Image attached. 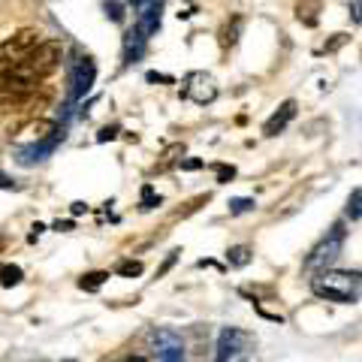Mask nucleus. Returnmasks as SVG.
Segmentation results:
<instances>
[{"label":"nucleus","instance_id":"obj_1","mask_svg":"<svg viewBox=\"0 0 362 362\" xmlns=\"http://www.w3.org/2000/svg\"><path fill=\"white\" fill-rule=\"evenodd\" d=\"M61 58H64L61 42H54V40L42 42L40 40L37 49H33L25 61L16 64L13 70H6L4 76H0V82H4L6 90H16V94H30V90H37L45 78L58 70Z\"/></svg>","mask_w":362,"mask_h":362},{"label":"nucleus","instance_id":"obj_2","mask_svg":"<svg viewBox=\"0 0 362 362\" xmlns=\"http://www.w3.org/2000/svg\"><path fill=\"white\" fill-rule=\"evenodd\" d=\"M311 290L314 296H320L326 302H338V305H354L359 302V290L362 281L356 272H332V269H320L311 278Z\"/></svg>","mask_w":362,"mask_h":362},{"label":"nucleus","instance_id":"obj_3","mask_svg":"<svg viewBox=\"0 0 362 362\" xmlns=\"http://www.w3.org/2000/svg\"><path fill=\"white\" fill-rule=\"evenodd\" d=\"M42 33L37 28H25V30H16L13 37H6L4 42H0V76H4L6 70H13L16 64H21L28 58V54L37 49Z\"/></svg>","mask_w":362,"mask_h":362},{"label":"nucleus","instance_id":"obj_4","mask_svg":"<svg viewBox=\"0 0 362 362\" xmlns=\"http://www.w3.org/2000/svg\"><path fill=\"white\" fill-rule=\"evenodd\" d=\"M344 239H347V233H344V226L341 223H335L332 226V233L326 235V239L314 247V251L305 257V272H320V269H329L338 254L344 251Z\"/></svg>","mask_w":362,"mask_h":362},{"label":"nucleus","instance_id":"obj_5","mask_svg":"<svg viewBox=\"0 0 362 362\" xmlns=\"http://www.w3.org/2000/svg\"><path fill=\"white\" fill-rule=\"evenodd\" d=\"M254 344V335L245 332V329H235V326H230V329H223L218 335V354H214V362H230L235 356H242L247 347Z\"/></svg>","mask_w":362,"mask_h":362},{"label":"nucleus","instance_id":"obj_6","mask_svg":"<svg viewBox=\"0 0 362 362\" xmlns=\"http://www.w3.org/2000/svg\"><path fill=\"white\" fill-rule=\"evenodd\" d=\"M151 356L157 362H185V341H181L173 329H157Z\"/></svg>","mask_w":362,"mask_h":362},{"label":"nucleus","instance_id":"obj_7","mask_svg":"<svg viewBox=\"0 0 362 362\" xmlns=\"http://www.w3.org/2000/svg\"><path fill=\"white\" fill-rule=\"evenodd\" d=\"M181 94H185L187 100H194V103H199V106H206V103H211V100L218 97V85H214L211 76L194 73V76H187V85H185Z\"/></svg>","mask_w":362,"mask_h":362},{"label":"nucleus","instance_id":"obj_8","mask_svg":"<svg viewBox=\"0 0 362 362\" xmlns=\"http://www.w3.org/2000/svg\"><path fill=\"white\" fill-rule=\"evenodd\" d=\"M136 9H139V16H136V30L148 40L151 33L160 28V0H145V4H139Z\"/></svg>","mask_w":362,"mask_h":362},{"label":"nucleus","instance_id":"obj_9","mask_svg":"<svg viewBox=\"0 0 362 362\" xmlns=\"http://www.w3.org/2000/svg\"><path fill=\"white\" fill-rule=\"evenodd\" d=\"M94 76H97V66H94V61L90 58H78V64H76V70H73V97H85L88 90H90V85H94Z\"/></svg>","mask_w":362,"mask_h":362},{"label":"nucleus","instance_id":"obj_10","mask_svg":"<svg viewBox=\"0 0 362 362\" xmlns=\"http://www.w3.org/2000/svg\"><path fill=\"white\" fill-rule=\"evenodd\" d=\"M296 118V100H284V103L278 106V112L272 115L266 124H263V133L266 136H278V133H284L287 124Z\"/></svg>","mask_w":362,"mask_h":362},{"label":"nucleus","instance_id":"obj_11","mask_svg":"<svg viewBox=\"0 0 362 362\" xmlns=\"http://www.w3.org/2000/svg\"><path fill=\"white\" fill-rule=\"evenodd\" d=\"M21 103H25V94H16V90L0 88V124H4L6 118H13L16 112L21 109Z\"/></svg>","mask_w":362,"mask_h":362},{"label":"nucleus","instance_id":"obj_12","mask_svg":"<svg viewBox=\"0 0 362 362\" xmlns=\"http://www.w3.org/2000/svg\"><path fill=\"white\" fill-rule=\"evenodd\" d=\"M320 9H323L320 0H299L296 4V18L302 21V25L314 28L317 21H320Z\"/></svg>","mask_w":362,"mask_h":362},{"label":"nucleus","instance_id":"obj_13","mask_svg":"<svg viewBox=\"0 0 362 362\" xmlns=\"http://www.w3.org/2000/svg\"><path fill=\"white\" fill-rule=\"evenodd\" d=\"M103 362H154V356H151V350H142V347H124L118 354L106 356Z\"/></svg>","mask_w":362,"mask_h":362},{"label":"nucleus","instance_id":"obj_14","mask_svg":"<svg viewBox=\"0 0 362 362\" xmlns=\"http://www.w3.org/2000/svg\"><path fill=\"white\" fill-rule=\"evenodd\" d=\"M239 30H242V16H233L221 28V49H233L235 40H239Z\"/></svg>","mask_w":362,"mask_h":362},{"label":"nucleus","instance_id":"obj_15","mask_svg":"<svg viewBox=\"0 0 362 362\" xmlns=\"http://www.w3.org/2000/svg\"><path fill=\"white\" fill-rule=\"evenodd\" d=\"M142 49H145V37H142V33L139 30L127 33V40H124V58H127V64L139 58Z\"/></svg>","mask_w":362,"mask_h":362},{"label":"nucleus","instance_id":"obj_16","mask_svg":"<svg viewBox=\"0 0 362 362\" xmlns=\"http://www.w3.org/2000/svg\"><path fill=\"white\" fill-rule=\"evenodd\" d=\"M109 281V272H90V275H85L82 281H78V287H82L85 293H94V290H100Z\"/></svg>","mask_w":362,"mask_h":362},{"label":"nucleus","instance_id":"obj_17","mask_svg":"<svg viewBox=\"0 0 362 362\" xmlns=\"http://www.w3.org/2000/svg\"><path fill=\"white\" fill-rule=\"evenodd\" d=\"M18 281H21V269H18V266L0 269V284H4V287H16Z\"/></svg>","mask_w":362,"mask_h":362},{"label":"nucleus","instance_id":"obj_18","mask_svg":"<svg viewBox=\"0 0 362 362\" xmlns=\"http://www.w3.org/2000/svg\"><path fill=\"white\" fill-rule=\"evenodd\" d=\"M118 275H124V278H136V275H142V263L139 259H124V263H118Z\"/></svg>","mask_w":362,"mask_h":362},{"label":"nucleus","instance_id":"obj_19","mask_svg":"<svg viewBox=\"0 0 362 362\" xmlns=\"http://www.w3.org/2000/svg\"><path fill=\"white\" fill-rule=\"evenodd\" d=\"M230 263L233 266H247V263H251V247H245V245L233 247V251H230Z\"/></svg>","mask_w":362,"mask_h":362},{"label":"nucleus","instance_id":"obj_20","mask_svg":"<svg viewBox=\"0 0 362 362\" xmlns=\"http://www.w3.org/2000/svg\"><path fill=\"white\" fill-rule=\"evenodd\" d=\"M359 187L350 194V202H347V214H350V221H359Z\"/></svg>","mask_w":362,"mask_h":362},{"label":"nucleus","instance_id":"obj_21","mask_svg":"<svg viewBox=\"0 0 362 362\" xmlns=\"http://www.w3.org/2000/svg\"><path fill=\"white\" fill-rule=\"evenodd\" d=\"M233 175H235L233 166H218V181H230Z\"/></svg>","mask_w":362,"mask_h":362},{"label":"nucleus","instance_id":"obj_22","mask_svg":"<svg viewBox=\"0 0 362 362\" xmlns=\"http://www.w3.org/2000/svg\"><path fill=\"white\" fill-rule=\"evenodd\" d=\"M247 209H254V199H235L233 202V211H247Z\"/></svg>","mask_w":362,"mask_h":362},{"label":"nucleus","instance_id":"obj_23","mask_svg":"<svg viewBox=\"0 0 362 362\" xmlns=\"http://www.w3.org/2000/svg\"><path fill=\"white\" fill-rule=\"evenodd\" d=\"M106 13H112V18H115V21H121V18H124L121 4H109V6H106Z\"/></svg>","mask_w":362,"mask_h":362},{"label":"nucleus","instance_id":"obj_24","mask_svg":"<svg viewBox=\"0 0 362 362\" xmlns=\"http://www.w3.org/2000/svg\"><path fill=\"white\" fill-rule=\"evenodd\" d=\"M341 42H347V37H344V33H338V40H332L329 45H326V49L332 52V49H338V45H341Z\"/></svg>","mask_w":362,"mask_h":362},{"label":"nucleus","instance_id":"obj_25","mask_svg":"<svg viewBox=\"0 0 362 362\" xmlns=\"http://www.w3.org/2000/svg\"><path fill=\"white\" fill-rule=\"evenodd\" d=\"M4 247H6V239H4V235H0V251H4Z\"/></svg>","mask_w":362,"mask_h":362},{"label":"nucleus","instance_id":"obj_26","mask_svg":"<svg viewBox=\"0 0 362 362\" xmlns=\"http://www.w3.org/2000/svg\"><path fill=\"white\" fill-rule=\"evenodd\" d=\"M130 4H133V6H139V4H145V0H130Z\"/></svg>","mask_w":362,"mask_h":362},{"label":"nucleus","instance_id":"obj_27","mask_svg":"<svg viewBox=\"0 0 362 362\" xmlns=\"http://www.w3.org/2000/svg\"><path fill=\"white\" fill-rule=\"evenodd\" d=\"M64 362H73V359H64Z\"/></svg>","mask_w":362,"mask_h":362}]
</instances>
